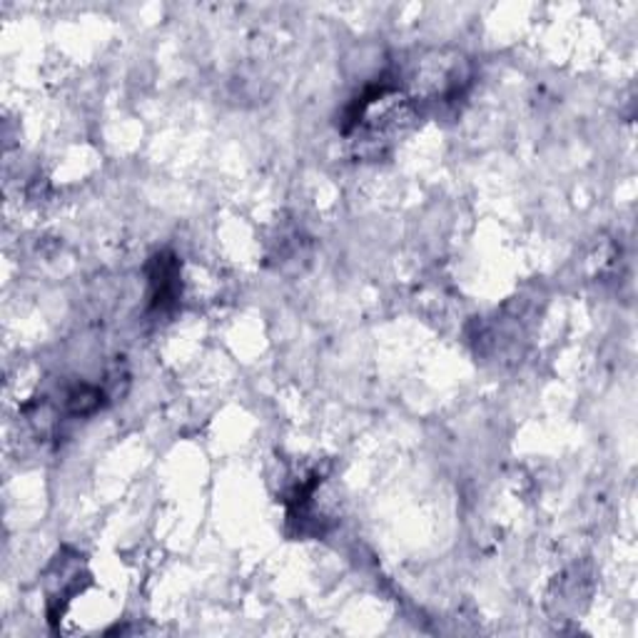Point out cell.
Instances as JSON below:
<instances>
[{"mask_svg": "<svg viewBox=\"0 0 638 638\" xmlns=\"http://www.w3.org/2000/svg\"><path fill=\"white\" fill-rule=\"evenodd\" d=\"M150 307L158 312L172 310L180 300V265L175 255H158L150 262Z\"/></svg>", "mask_w": 638, "mask_h": 638, "instance_id": "1", "label": "cell"}]
</instances>
